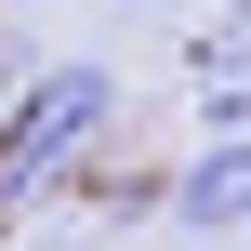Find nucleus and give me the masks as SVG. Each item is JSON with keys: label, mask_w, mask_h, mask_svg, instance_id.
Listing matches in <instances>:
<instances>
[{"label": "nucleus", "mask_w": 251, "mask_h": 251, "mask_svg": "<svg viewBox=\"0 0 251 251\" xmlns=\"http://www.w3.org/2000/svg\"><path fill=\"white\" fill-rule=\"evenodd\" d=\"M106 119H119V79H106L93 53H79V66H40V79L0 106V199H40Z\"/></svg>", "instance_id": "obj_1"}, {"label": "nucleus", "mask_w": 251, "mask_h": 251, "mask_svg": "<svg viewBox=\"0 0 251 251\" xmlns=\"http://www.w3.org/2000/svg\"><path fill=\"white\" fill-rule=\"evenodd\" d=\"M172 225H185V238H238L251 225V132H212V146L172 172Z\"/></svg>", "instance_id": "obj_2"}, {"label": "nucleus", "mask_w": 251, "mask_h": 251, "mask_svg": "<svg viewBox=\"0 0 251 251\" xmlns=\"http://www.w3.org/2000/svg\"><path fill=\"white\" fill-rule=\"evenodd\" d=\"M40 251H93V238H66V225H53V238H40Z\"/></svg>", "instance_id": "obj_3"}, {"label": "nucleus", "mask_w": 251, "mask_h": 251, "mask_svg": "<svg viewBox=\"0 0 251 251\" xmlns=\"http://www.w3.org/2000/svg\"><path fill=\"white\" fill-rule=\"evenodd\" d=\"M225 13H238V40H251V0H225Z\"/></svg>", "instance_id": "obj_4"}, {"label": "nucleus", "mask_w": 251, "mask_h": 251, "mask_svg": "<svg viewBox=\"0 0 251 251\" xmlns=\"http://www.w3.org/2000/svg\"><path fill=\"white\" fill-rule=\"evenodd\" d=\"M132 13H159V0H132Z\"/></svg>", "instance_id": "obj_5"}]
</instances>
